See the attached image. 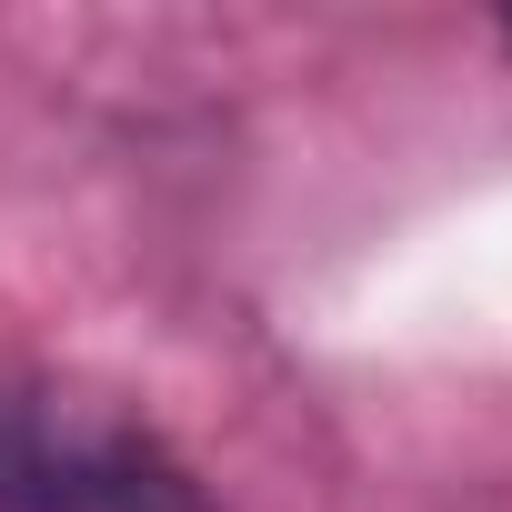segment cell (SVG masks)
I'll list each match as a JSON object with an SVG mask.
<instances>
[{"mask_svg":"<svg viewBox=\"0 0 512 512\" xmlns=\"http://www.w3.org/2000/svg\"><path fill=\"white\" fill-rule=\"evenodd\" d=\"M0 512H211V502L141 422L0 382Z\"/></svg>","mask_w":512,"mask_h":512,"instance_id":"cell-1","label":"cell"}]
</instances>
